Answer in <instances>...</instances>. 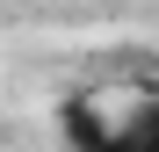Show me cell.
I'll return each instance as SVG.
<instances>
[{"mask_svg":"<svg viewBox=\"0 0 159 152\" xmlns=\"http://www.w3.org/2000/svg\"><path fill=\"white\" fill-rule=\"evenodd\" d=\"M65 138H72V152H101V145H116V131L101 123V109H87V101H72V109H65Z\"/></svg>","mask_w":159,"mask_h":152,"instance_id":"cell-1","label":"cell"},{"mask_svg":"<svg viewBox=\"0 0 159 152\" xmlns=\"http://www.w3.org/2000/svg\"><path fill=\"white\" fill-rule=\"evenodd\" d=\"M130 152H159V109H138V123H123L116 131Z\"/></svg>","mask_w":159,"mask_h":152,"instance_id":"cell-2","label":"cell"},{"mask_svg":"<svg viewBox=\"0 0 159 152\" xmlns=\"http://www.w3.org/2000/svg\"><path fill=\"white\" fill-rule=\"evenodd\" d=\"M101 152H130V145H123V138H116V145H101Z\"/></svg>","mask_w":159,"mask_h":152,"instance_id":"cell-3","label":"cell"}]
</instances>
